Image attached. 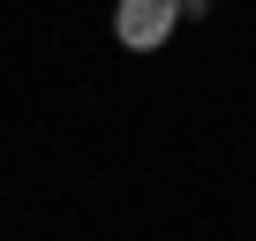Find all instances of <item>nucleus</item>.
<instances>
[{"mask_svg":"<svg viewBox=\"0 0 256 241\" xmlns=\"http://www.w3.org/2000/svg\"><path fill=\"white\" fill-rule=\"evenodd\" d=\"M181 0H120V8H113V30H120V46L128 53H158L174 30H181Z\"/></svg>","mask_w":256,"mask_h":241,"instance_id":"obj_1","label":"nucleus"},{"mask_svg":"<svg viewBox=\"0 0 256 241\" xmlns=\"http://www.w3.org/2000/svg\"><path fill=\"white\" fill-rule=\"evenodd\" d=\"M181 8H211V0H181Z\"/></svg>","mask_w":256,"mask_h":241,"instance_id":"obj_2","label":"nucleus"}]
</instances>
